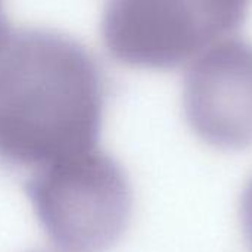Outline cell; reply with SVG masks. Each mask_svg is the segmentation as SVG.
<instances>
[{"label": "cell", "mask_w": 252, "mask_h": 252, "mask_svg": "<svg viewBox=\"0 0 252 252\" xmlns=\"http://www.w3.org/2000/svg\"><path fill=\"white\" fill-rule=\"evenodd\" d=\"M247 16L241 1L118 0L106 6L102 37L109 53L128 65L176 68L232 37Z\"/></svg>", "instance_id": "cell-3"}, {"label": "cell", "mask_w": 252, "mask_h": 252, "mask_svg": "<svg viewBox=\"0 0 252 252\" xmlns=\"http://www.w3.org/2000/svg\"><path fill=\"white\" fill-rule=\"evenodd\" d=\"M190 128L220 149L252 146V44L229 37L196 58L183 83Z\"/></svg>", "instance_id": "cell-4"}, {"label": "cell", "mask_w": 252, "mask_h": 252, "mask_svg": "<svg viewBox=\"0 0 252 252\" xmlns=\"http://www.w3.org/2000/svg\"><path fill=\"white\" fill-rule=\"evenodd\" d=\"M12 35H13V32H12V28L9 25V21L0 7V55L6 49V46L9 44Z\"/></svg>", "instance_id": "cell-6"}, {"label": "cell", "mask_w": 252, "mask_h": 252, "mask_svg": "<svg viewBox=\"0 0 252 252\" xmlns=\"http://www.w3.org/2000/svg\"><path fill=\"white\" fill-rule=\"evenodd\" d=\"M241 223L245 239L252 250V177L247 183L241 201Z\"/></svg>", "instance_id": "cell-5"}, {"label": "cell", "mask_w": 252, "mask_h": 252, "mask_svg": "<svg viewBox=\"0 0 252 252\" xmlns=\"http://www.w3.org/2000/svg\"><path fill=\"white\" fill-rule=\"evenodd\" d=\"M27 193L44 233L61 252L108 251L131 216L128 177L97 148L37 168Z\"/></svg>", "instance_id": "cell-2"}, {"label": "cell", "mask_w": 252, "mask_h": 252, "mask_svg": "<svg viewBox=\"0 0 252 252\" xmlns=\"http://www.w3.org/2000/svg\"><path fill=\"white\" fill-rule=\"evenodd\" d=\"M105 102L92 53L59 31L30 28L0 55V158L41 168L96 148Z\"/></svg>", "instance_id": "cell-1"}]
</instances>
